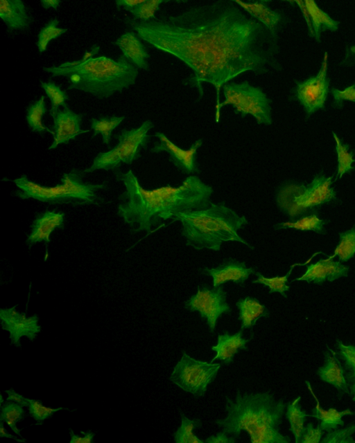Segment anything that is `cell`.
I'll use <instances>...</instances> for the list:
<instances>
[{
	"label": "cell",
	"mask_w": 355,
	"mask_h": 443,
	"mask_svg": "<svg viewBox=\"0 0 355 443\" xmlns=\"http://www.w3.org/2000/svg\"><path fill=\"white\" fill-rule=\"evenodd\" d=\"M4 391L8 394V397L6 399L7 401H14L19 404L23 407L24 406L28 407V398L24 397L22 395H20L16 392L12 388H11L9 390H5Z\"/></svg>",
	"instance_id": "bcb514c9"
},
{
	"label": "cell",
	"mask_w": 355,
	"mask_h": 443,
	"mask_svg": "<svg viewBox=\"0 0 355 443\" xmlns=\"http://www.w3.org/2000/svg\"><path fill=\"white\" fill-rule=\"evenodd\" d=\"M159 138L150 150L153 153L166 152L170 161L180 170L187 174L198 171L196 164V152L202 144V139L196 141L188 150H183L171 141L164 133L156 132L154 135Z\"/></svg>",
	"instance_id": "5bb4252c"
},
{
	"label": "cell",
	"mask_w": 355,
	"mask_h": 443,
	"mask_svg": "<svg viewBox=\"0 0 355 443\" xmlns=\"http://www.w3.org/2000/svg\"><path fill=\"white\" fill-rule=\"evenodd\" d=\"M305 5L311 18L314 35L320 41V33L326 30L335 31L338 29L339 21L331 19L327 13L320 10L314 1L305 0Z\"/></svg>",
	"instance_id": "484cf974"
},
{
	"label": "cell",
	"mask_w": 355,
	"mask_h": 443,
	"mask_svg": "<svg viewBox=\"0 0 355 443\" xmlns=\"http://www.w3.org/2000/svg\"><path fill=\"white\" fill-rule=\"evenodd\" d=\"M323 433L319 424L315 428L312 423H309L304 427L300 443H319Z\"/></svg>",
	"instance_id": "b9f144b4"
},
{
	"label": "cell",
	"mask_w": 355,
	"mask_h": 443,
	"mask_svg": "<svg viewBox=\"0 0 355 443\" xmlns=\"http://www.w3.org/2000/svg\"><path fill=\"white\" fill-rule=\"evenodd\" d=\"M243 329L236 334L230 335L227 332L218 335L217 344L212 346L211 350L216 352V356L211 360V363L216 359L220 360L224 364H229L233 361L234 356L240 349L246 350L245 346L249 340L242 337Z\"/></svg>",
	"instance_id": "603a6c76"
},
{
	"label": "cell",
	"mask_w": 355,
	"mask_h": 443,
	"mask_svg": "<svg viewBox=\"0 0 355 443\" xmlns=\"http://www.w3.org/2000/svg\"><path fill=\"white\" fill-rule=\"evenodd\" d=\"M64 214L55 210H46L37 215L31 225V230L26 239L27 245L31 247L35 243L50 242V235L56 228H64Z\"/></svg>",
	"instance_id": "ac0fdd59"
},
{
	"label": "cell",
	"mask_w": 355,
	"mask_h": 443,
	"mask_svg": "<svg viewBox=\"0 0 355 443\" xmlns=\"http://www.w3.org/2000/svg\"><path fill=\"white\" fill-rule=\"evenodd\" d=\"M0 437H7V438H11L15 440H17V442H25L26 440L24 439H18L17 437L8 433L7 432V431L5 429L4 426H3V422L1 421L0 422Z\"/></svg>",
	"instance_id": "681fc988"
},
{
	"label": "cell",
	"mask_w": 355,
	"mask_h": 443,
	"mask_svg": "<svg viewBox=\"0 0 355 443\" xmlns=\"http://www.w3.org/2000/svg\"><path fill=\"white\" fill-rule=\"evenodd\" d=\"M300 399L301 397H298L293 401L288 402L286 404V417L289 422V430L295 437V443H300L302 431L304 427L305 417L311 416V415L306 414L301 409L299 404Z\"/></svg>",
	"instance_id": "83f0119b"
},
{
	"label": "cell",
	"mask_w": 355,
	"mask_h": 443,
	"mask_svg": "<svg viewBox=\"0 0 355 443\" xmlns=\"http://www.w3.org/2000/svg\"><path fill=\"white\" fill-rule=\"evenodd\" d=\"M144 0H116L115 3L118 10L123 7L125 10L130 12L136 6L142 3Z\"/></svg>",
	"instance_id": "c3c4849f"
},
{
	"label": "cell",
	"mask_w": 355,
	"mask_h": 443,
	"mask_svg": "<svg viewBox=\"0 0 355 443\" xmlns=\"http://www.w3.org/2000/svg\"><path fill=\"white\" fill-rule=\"evenodd\" d=\"M354 433H355V424H352L343 429L329 431L320 442L322 443H355L352 437Z\"/></svg>",
	"instance_id": "60d3db41"
},
{
	"label": "cell",
	"mask_w": 355,
	"mask_h": 443,
	"mask_svg": "<svg viewBox=\"0 0 355 443\" xmlns=\"http://www.w3.org/2000/svg\"><path fill=\"white\" fill-rule=\"evenodd\" d=\"M99 46H96V45H93L92 46L91 51H87L83 56L82 57V60H86L89 58L92 57L93 55H94L95 54L98 53V50H99Z\"/></svg>",
	"instance_id": "816d5d0a"
},
{
	"label": "cell",
	"mask_w": 355,
	"mask_h": 443,
	"mask_svg": "<svg viewBox=\"0 0 355 443\" xmlns=\"http://www.w3.org/2000/svg\"><path fill=\"white\" fill-rule=\"evenodd\" d=\"M182 226V235L186 245L195 249L219 251L223 242H239L253 248L238 234L248 224L244 215L239 216L224 203L210 205L204 209L180 212L174 217Z\"/></svg>",
	"instance_id": "5b68a950"
},
{
	"label": "cell",
	"mask_w": 355,
	"mask_h": 443,
	"mask_svg": "<svg viewBox=\"0 0 355 443\" xmlns=\"http://www.w3.org/2000/svg\"><path fill=\"white\" fill-rule=\"evenodd\" d=\"M125 116H102L98 119H91V129L93 130L92 138L101 134L103 142L108 145L112 131L124 120Z\"/></svg>",
	"instance_id": "4dcf8cb0"
},
{
	"label": "cell",
	"mask_w": 355,
	"mask_h": 443,
	"mask_svg": "<svg viewBox=\"0 0 355 443\" xmlns=\"http://www.w3.org/2000/svg\"><path fill=\"white\" fill-rule=\"evenodd\" d=\"M124 21L141 39L191 69L186 84L198 89L199 100L202 84H212L216 109L224 84L242 73L263 74L277 66L276 37L234 1H215L147 21Z\"/></svg>",
	"instance_id": "6da1fadb"
},
{
	"label": "cell",
	"mask_w": 355,
	"mask_h": 443,
	"mask_svg": "<svg viewBox=\"0 0 355 443\" xmlns=\"http://www.w3.org/2000/svg\"><path fill=\"white\" fill-rule=\"evenodd\" d=\"M41 4L42 7L45 9H48L50 8H53L57 10L59 4L61 3L60 0H42Z\"/></svg>",
	"instance_id": "f907efd6"
},
{
	"label": "cell",
	"mask_w": 355,
	"mask_h": 443,
	"mask_svg": "<svg viewBox=\"0 0 355 443\" xmlns=\"http://www.w3.org/2000/svg\"><path fill=\"white\" fill-rule=\"evenodd\" d=\"M332 134L336 142V149L338 156V172L334 180L336 181L338 176L339 178H341L343 174L354 169L351 164L355 161V159H353L354 153L352 152H348L349 145L342 143L334 132Z\"/></svg>",
	"instance_id": "74e56055"
},
{
	"label": "cell",
	"mask_w": 355,
	"mask_h": 443,
	"mask_svg": "<svg viewBox=\"0 0 355 443\" xmlns=\"http://www.w3.org/2000/svg\"><path fill=\"white\" fill-rule=\"evenodd\" d=\"M339 236L340 242L334 250V254L329 257L332 259L338 255L339 261L346 262L355 254V226L339 233Z\"/></svg>",
	"instance_id": "836d02e7"
},
{
	"label": "cell",
	"mask_w": 355,
	"mask_h": 443,
	"mask_svg": "<svg viewBox=\"0 0 355 443\" xmlns=\"http://www.w3.org/2000/svg\"><path fill=\"white\" fill-rule=\"evenodd\" d=\"M58 19H52L40 30L37 35V46L40 53L46 50L50 41L56 39L67 31V28H58Z\"/></svg>",
	"instance_id": "8d00e7d4"
},
{
	"label": "cell",
	"mask_w": 355,
	"mask_h": 443,
	"mask_svg": "<svg viewBox=\"0 0 355 443\" xmlns=\"http://www.w3.org/2000/svg\"><path fill=\"white\" fill-rule=\"evenodd\" d=\"M332 177H326L320 172L307 186L297 183L284 184L277 193L278 206L293 221L314 207L335 199L336 192L330 187Z\"/></svg>",
	"instance_id": "52a82bcc"
},
{
	"label": "cell",
	"mask_w": 355,
	"mask_h": 443,
	"mask_svg": "<svg viewBox=\"0 0 355 443\" xmlns=\"http://www.w3.org/2000/svg\"><path fill=\"white\" fill-rule=\"evenodd\" d=\"M28 400L29 415L37 422L36 424L37 425L42 424L45 419L51 418L53 415L54 413L60 410L71 411L69 408L64 407L52 408L44 406L40 399H28Z\"/></svg>",
	"instance_id": "f35d334b"
},
{
	"label": "cell",
	"mask_w": 355,
	"mask_h": 443,
	"mask_svg": "<svg viewBox=\"0 0 355 443\" xmlns=\"http://www.w3.org/2000/svg\"><path fill=\"white\" fill-rule=\"evenodd\" d=\"M44 100L45 97L41 96L38 100L33 102L28 107L26 114V120L31 131L40 134L45 131L52 133V131L43 125L42 120L46 112Z\"/></svg>",
	"instance_id": "f546056e"
},
{
	"label": "cell",
	"mask_w": 355,
	"mask_h": 443,
	"mask_svg": "<svg viewBox=\"0 0 355 443\" xmlns=\"http://www.w3.org/2000/svg\"><path fill=\"white\" fill-rule=\"evenodd\" d=\"M69 434H70V443H93L94 439L95 436V433L92 432L90 430L87 431L86 432L80 431L81 433L84 434V436L77 435L73 433V431L69 428Z\"/></svg>",
	"instance_id": "ee69618b"
},
{
	"label": "cell",
	"mask_w": 355,
	"mask_h": 443,
	"mask_svg": "<svg viewBox=\"0 0 355 443\" xmlns=\"http://www.w3.org/2000/svg\"><path fill=\"white\" fill-rule=\"evenodd\" d=\"M184 308L190 311H198L207 320L210 332L215 330L218 318L224 313L231 311L226 301V292L222 286L209 289L198 288L196 293L184 302Z\"/></svg>",
	"instance_id": "8fae6325"
},
{
	"label": "cell",
	"mask_w": 355,
	"mask_h": 443,
	"mask_svg": "<svg viewBox=\"0 0 355 443\" xmlns=\"http://www.w3.org/2000/svg\"><path fill=\"white\" fill-rule=\"evenodd\" d=\"M234 2L250 16L264 26L270 33L276 37L282 16L278 12L271 10L266 5L267 1H234Z\"/></svg>",
	"instance_id": "7402d4cb"
},
{
	"label": "cell",
	"mask_w": 355,
	"mask_h": 443,
	"mask_svg": "<svg viewBox=\"0 0 355 443\" xmlns=\"http://www.w3.org/2000/svg\"><path fill=\"white\" fill-rule=\"evenodd\" d=\"M236 305L239 310V320H241V329L250 328L261 317H268L269 311L254 298L239 299Z\"/></svg>",
	"instance_id": "cb8c5ba5"
},
{
	"label": "cell",
	"mask_w": 355,
	"mask_h": 443,
	"mask_svg": "<svg viewBox=\"0 0 355 443\" xmlns=\"http://www.w3.org/2000/svg\"><path fill=\"white\" fill-rule=\"evenodd\" d=\"M114 174L125 188L119 197L117 213L133 233L146 230L150 233L153 226L174 219L178 213L204 209L211 203L213 188L196 176L187 177L178 187L167 185L146 190L131 170L125 173L117 171Z\"/></svg>",
	"instance_id": "7a4b0ae2"
},
{
	"label": "cell",
	"mask_w": 355,
	"mask_h": 443,
	"mask_svg": "<svg viewBox=\"0 0 355 443\" xmlns=\"http://www.w3.org/2000/svg\"><path fill=\"white\" fill-rule=\"evenodd\" d=\"M226 417L215 423L228 435L236 438L246 431L252 443H289L288 436L281 434L279 426L286 406L276 401L270 391L241 395L233 401L226 397Z\"/></svg>",
	"instance_id": "3957f363"
},
{
	"label": "cell",
	"mask_w": 355,
	"mask_h": 443,
	"mask_svg": "<svg viewBox=\"0 0 355 443\" xmlns=\"http://www.w3.org/2000/svg\"><path fill=\"white\" fill-rule=\"evenodd\" d=\"M305 264H295L291 266L288 272L284 276H276L273 278L264 277L260 272H255L257 278L253 281L252 283L262 284L269 287V293L273 292H279L284 297L286 298L287 296L285 291H288L290 287L286 284L288 278L290 276L293 267L296 265H304Z\"/></svg>",
	"instance_id": "d590c367"
},
{
	"label": "cell",
	"mask_w": 355,
	"mask_h": 443,
	"mask_svg": "<svg viewBox=\"0 0 355 443\" xmlns=\"http://www.w3.org/2000/svg\"><path fill=\"white\" fill-rule=\"evenodd\" d=\"M331 93L334 97V105L338 107H342L343 100H352L355 102V84L340 91L336 89H332Z\"/></svg>",
	"instance_id": "7bdbcfd3"
},
{
	"label": "cell",
	"mask_w": 355,
	"mask_h": 443,
	"mask_svg": "<svg viewBox=\"0 0 355 443\" xmlns=\"http://www.w3.org/2000/svg\"><path fill=\"white\" fill-rule=\"evenodd\" d=\"M294 2L296 3L298 5V6L300 7V8L302 10L303 16H304V17L306 23H307V25H308L309 35L311 37L315 36L314 35L313 29V26H312V24H311V17H310V15H309V13L308 12L306 6L305 5L304 1H295Z\"/></svg>",
	"instance_id": "7dc6e473"
},
{
	"label": "cell",
	"mask_w": 355,
	"mask_h": 443,
	"mask_svg": "<svg viewBox=\"0 0 355 443\" xmlns=\"http://www.w3.org/2000/svg\"><path fill=\"white\" fill-rule=\"evenodd\" d=\"M83 174V170L73 169L68 173H64L61 177L62 183L55 186H41L30 180L25 174L13 180H2L13 182L19 189L15 192V196L21 199H33L50 204H93L100 206L105 203V199L98 192L107 188V182H85Z\"/></svg>",
	"instance_id": "8992f818"
},
{
	"label": "cell",
	"mask_w": 355,
	"mask_h": 443,
	"mask_svg": "<svg viewBox=\"0 0 355 443\" xmlns=\"http://www.w3.org/2000/svg\"><path fill=\"white\" fill-rule=\"evenodd\" d=\"M352 400H353V401H355V394H354V397H353Z\"/></svg>",
	"instance_id": "f5cc1de1"
},
{
	"label": "cell",
	"mask_w": 355,
	"mask_h": 443,
	"mask_svg": "<svg viewBox=\"0 0 355 443\" xmlns=\"http://www.w3.org/2000/svg\"><path fill=\"white\" fill-rule=\"evenodd\" d=\"M252 267L248 268L244 262L230 259L212 269L205 268L203 273L213 278L214 287L220 286L230 280L243 285L250 275L255 273Z\"/></svg>",
	"instance_id": "2e32d148"
},
{
	"label": "cell",
	"mask_w": 355,
	"mask_h": 443,
	"mask_svg": "<svg viewBox=\"0 0 355 443\" xmlns=\"http://www.w3.org/2000/svg\"><path fill=\"white\" fill-rule=\"evenodd\" d=\"M234 437H229L228 434L222 431L216 435H211L207 437L205 442L206 443H234L236 442Z\"/></svg>",
	"instance_id": "f6af8a7d"
},
{
	"label": "cell",
	"mask_w": 355,
	"mask_h": 443,
	"mask_svg": "<svg viewBox=\"0 0 355 443\" xmlns=\"http://www.w3.org/2000/svg\"><path fill=\"white\" fill-rule=\"evenodd\" d=\"M163 2L164 1L162 0H144L142 3L130 10L132 19L143 21L156 19L155 14Z\"/></svg>",
	"instance_id": "ab89813d"
},
{
	"label": "cell",
	"mask_w": 355,
	"mask_h": 443,
	"mask_svg": "<svg viewBox=\"0 0 355 443\" xmlns=\"http://www.w3.org/2000/svg\"><path fill=\"white\" fill-rule=\"evenodd\" d=\"M329 221L320 219L315 214L303 217L297 220L282 222L274 226L275 230L284 228H295L300 230H313L318 233H323V226Z\"/></svg>",
	"instance_id": "1f68e13d"
},
{
	"label": "cell",
	"mask_w": 355,
	"mask_h": 443,
	"mask_svg": "<svg viewBox=\"0 0 355 443\" xmlns=\"http://www.w3.org/2000/svg\"><path fill=\"white\" fill-rule=\"evenodd\" d=\"M113 44L121 51L123 55L137 69L147 70L148 59L150 55L140 37L133 31H128L121 35Z\"/></svg>",
	"instance_id": "d6986e66"
},
{
	"label": "cell",
	"mask_w": 355,
	"mask_h": 443,
	"mask_svg": "<svg viewBox=\"0 0 355 443\" xmlns=\"http://www.w3.org/2000/svg\"><path fill=\"white\" fill-rule=\"evenodd\" d=\"M43 70L52 77H67V90L82 91L100 99L128 89L135 83L139 73L138 69L122 55L117 60L101 56L43 67Z\"/></svg>",
	"instance_id": "277c9868"
},
{
	"label": "cell",
	"mask_w": 355,
	"mask_h": 443,
	"mask_svg": "<svg viewBox=\"0 0 355 443\" xmlns=\"http://www.w3.org/2000/svg\"><path fill=\"white\" fill-rule=\"evenodd\" d=\"M25 417V411L23 406L16 402L8 401L1 405L0 421L6 422L13 432L20 436V438L25 439L22 437L20 432L22 429L17 428V422H21Z\"/></svg>",
	"instance_id": "d6a6232c"
},
{
	"label": "cell",
	"mask_w": 355,
	"mask_h": 443,
	"mask_svg": "<svg viewBox=\"0 0 355 443\" xmlns=\"http://www.w3.org/2000/svg\"><path fill=\"white\" fill-rule=\"evenodd\" d=\"M305 383L316 401V406L313 408L311 416L320 420L319 425L322 431L329 432L333 429H336L338 425L344 426V422L341 419L342 417L347 415H354V413L349 409L343 411H338L334 408H331L327 410H324L320 407V402L315 395L309 381H306Z\"/></svg>",
	"instance_id": "d4e9b609"
},
{
	"label": "cell",
	"mask_w": 355,
	"mask_h": 443,
	"mask_svg": "<svg viewBox=\"0 0 355 443\" xmlns=\"http://www.w3.org/2000/svg\"><path fill=\"white\" fill-rule=\"evenodd\" d=\"M327 53L325 52L322 67L317 76L302 82H297L295 96L303 105L307 116L319 109H324L329 80L327 78Z\"/></svg>",
	"instance_id": "7c38bea8"
},
{
	"label": "cell",
	"mask_w": 355,
	"mask_h": 443,
	"mask_svg": "<svg viewBox=\"0 0 355 443\" xmlns=\"http://www.w3.org/2000/svg\"><path fill=\"white\" fill-rule=\"evenodd\" d=\"M0 17L6 24L9 33L15 30H27L33 21L21 0H1Z\"/></svg>",
	"instance_id": "ffe728a7"
},
{
	"label": "cell",
	"mask_w": 355,
	"mask_h": 443,
	"mask_svg": "<svg viewBox=\"0 0 355 443\" xmlns=\"http://www.w3.org/2000/svg\"><path fill=\"white\" fill-rule=\"evenodd\" d=\"M17 306L1 309L0 318L2 329L10 332L9 338L11 344L16 347H21V337L25 336L30 341H33L37 334L40 332L41 327L38 325L39 318L37 314L27 317L26 312L17 311L15 309Z\"/></svg>",
	"instance_id": "4fadbf2b"
},
{
	"label": "cell",
	"mask_w": 355,
	"mask_h": 443,
	"mask_svg": "<svg viewBox=\"0 0 355 443\" xmlns=\"http://www.w3.org/2000/svg\"><path fill=\"white\" fill-rule=\"evenodd\" d=\"M83 117V114L73 112L68 106L63 107L62 110L59 109L52 116L53 141L48 149L53 150L60 144H67L77 136L89 132L80 129Z\"/></svg>",
	"instance_id": "9a60e30c"
},
{
	"label": "cell",
	"mask_w": 355,
	"mask_h": 443,
	"mask_svg": "<svg viewBox=\"0 0 355 443\" xmlns=\"http://www.w3.org/2000/svg\"><path fill=\"white\" fill-rule=\"evenodd\" d=\"M220 368V363L197 360L183 352L169 380L184 391L195 397H202L216 377Z\"/></svg>",
	"instance_id": "30bf717a"
},
{
	"label": "cell",
	"mask_w": 355,
	"mask_h": 443,
	"mask_svg": "<svg viewBox=\"0 0 355 443\" xmlns=\"http://www.w3.org/2000/svg\"><path fill=\"white\" fill-rule=\"evenodd\" d=\"M154 127L150 120L144 121L137 128L123 129L115 135L116 145L106 152H100L94 159L92 165L85 169L84 173L92 172L98 170H116L121 163L130 165L139 159L142 148H146L150 136L148 132Z\"/></svg>",
	"instance_id": "ba28073f"
},
{
	"label": "cell",
	"mask_w": 355,
	"mask_h": 443,
	"mask_svg": "<svg viewBox=\"0 0 355 443\" xmlns=\"http://www.w3.org/2000/svg\"><path fill=\"white\" fill-rule=\"evenodd\" d=\"M40 85L51 101L49 114L51 116L59 110L60 107L67 106L66 104V101L69 100L67 93L53 81L49 80L46 82L41 81Z\"/></svg>",
	"instance_id": "e575fe53"
},
{
	"label": "cell",
	"mask_w": 355,
	"mask_h": 443,
	"mask_svg": "<svg viewBox=\"0 0 355 443\" xmlns=\"http://www.w3.org/2000/svg\"><path fill=\"white\" fill-rule=\"evenodd\" d=\"M337 355L344 361L345 376L349 390V395L355 394V345L343 344L336 341Z\"/></svg>",
	"instance_id": "4316f807"
},
{
	"label": "cell",
	"mask_w": 355,
	"mask_h": 443,
	"mask_svg": "<svg viewBox=\"0 0 355 443\" xmlns=\"http://www.w3.org/2000/svg\"><path fill=\"white\" fill-rule=\"evenodd\" d=\"M225 100L216 109V120L219 121L221 108L227 105L243 117L253 116L259 124L272 123L270 100L261 89L250 85L245 80L241 83H227L222 87Z\"/></svg>",
	"instance_id": "9c48e42d"
},
{
	"label": "cell",
	"mask_w": 355,
	"mask_h": 443,
	"mask_svg": "<svg viewBox=\"0 0 355 443\" xmlns=\"http://www.w3.org/2000/svg\"><path fill=\"white\" fill-rule=\"evenodd\" d=\"M181 415V425L173 433L175 443H204L205 440L199 439L194 433L195 428H200L202 422L199 419H189L180 410Z\"/></svg>",
	"instance_id": "f1b7e54d"
},
{
	"label": "cell",
	"mask_w": 355,
	"mask_h": 443,
	"mask_svg": "<svg viewBox=\"0 0 355 443\" xmlns=\"http://www.w3.org/2000/svg\"><path fill=\"white\" fill-rule=\"evenodd\" d=\"M307 270L300 278L292 280H305L308 283L321 284L324 281L332 282L341 277H347L349 270L347 266L340 262L333 261L331 258L320 259L315 264L306 265Z\"/></svg>",
	"instance_id": "e0dca14e"
},
{
	"label": "cell",
	"mask_w": 355,
	"mask_h": 443,
	"mask_svg": "<svg viewBox=\"0 0 355 443\" xmlns=\"http://www.w3.org/2000/svg\"><path fill=\"white\" fill-rule=\"evenodd\" d=\"M327 348L329 350L324 353V363L318 368L317 374L320 380L334 386L339 391L349 395L344 369L338 355L328 346Z\"/></svg>",
	"instance_id": "44dd1931"
}]
</instances>
